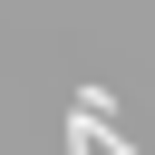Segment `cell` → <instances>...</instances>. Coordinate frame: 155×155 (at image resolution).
I'll list each match as a JSON object with an SVG mask.
<instances>
[{"mask_svg": "<svg viewBox=\"0 0 155 155\" xmlns=\"http://www.w3.org/2000/svg\"><path fill=\"white\" fill-rule=\"evenodd\" d=\"M68 155H136L116 126H68Z\"/></svg>", "mask_w": 155, "mask_h": 155, "instance_id": "cell-2", "label": "cell"}, {"mask_svg": "<svg viewBox=\"0 0 155 155\" xmlns=\"http://www.w3.org/2000/svg\"><path fill=\"white\" fill-rule=\"evenodd\" d=\"M68 126H116V97L87 78V87H78V107H68Z\"/></svg>", "mask_w": 155, "mask_h": 155, "instance_id": "cell-1", "label": "cell"}]
</instances>
